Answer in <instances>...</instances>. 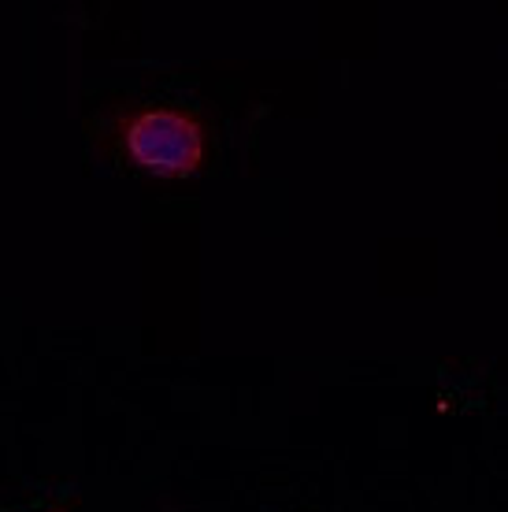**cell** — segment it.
I'll return each instance as SVG.
<instances>
[{
	"instance_id": "obj_1",
	"label": "cell",
	"mask_w": 508,
	"mask_h": 512,
	"mask_svg": "<svg viewBox=\"0 0 508 512\" xmlns=\"http://www.w3.org/2000/svg\"><path fill=\"white\" fill-rule=\"evenodd\" d=\"M127 153L141 171L160 179H186L204 160L201 123L178 108H149L127 123Z\"/></svg>"
}]
</instances>
